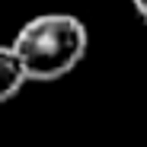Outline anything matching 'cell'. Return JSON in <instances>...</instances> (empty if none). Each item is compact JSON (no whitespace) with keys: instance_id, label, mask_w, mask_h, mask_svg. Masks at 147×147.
Here are the masks:
<instances>
[{"instance_id":"cell-1","label":"cell","mask_w":147,"mask_h":147,"mask_svg":"<svg viewBox=\"0 0 147 147\" xmlns=\"http://www.w3.org/2000/svg\"><path fill=\"white\" fill-rule=\"evenodd\" d=\"M90 32L70 13H42L29 19L10 42L13 55L19 58L26 80L55 83L70 74L86 55Z\"/></svg>"},{"instance_id":"cell-2","label":"cell","mask_w":147,"mask_h":147,"mask_svg":"<svg viewBox=\"0 0 147 147\" xmlns=\"http://www.w3.org/2000/svg\"><path fill=\"white\" fill-rule=\"evenodd\" d=\"M22 83H29V80H26V70H22L19 58L13 55L10 45H0V102L13 99L22 90Z\"/></svg>"},{"instance_id":"cell-3","label":"cell","mask_w":147,"mask_h":147,"mask_svg":"<svg viewBox=\"0 0 147 147\" xmlns=\"http://www.w3.org/2000/svg\"><path fill=\"white\" fill-rule=\"evenodd\" d=\"M131 3H134V10H138V16L147 22V0H131Z\"/></svg>"}]
</instances>
